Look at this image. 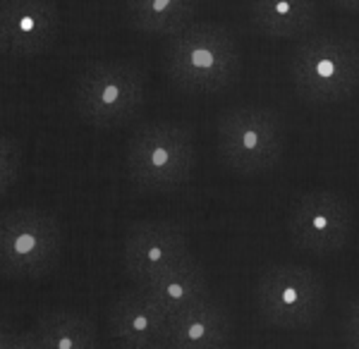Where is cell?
<instances>
[{"label":"cell","instance_id":"18","mask_svg":"<svg viewBox=\"0 0 359 349\" xmlns=\"http://www.w3.org/2000/svg\"><path fill=\"white\" fill-rule=\"evenodd\" d=\"M343 340L347 349H359V296L350 301L343 318Z\"/></svg>","mask_w":359,"mask_h":349},{"label":"cell","instance_id":"20","mask_svg":"<svg viewBox=\"0 0 359 349\" xmlns=\"http://www.w3.org/2000/svg\"><path fill=\"white\" fill-rule=\"evenodd\" d=\"M13 333H15L13 325H8L5 321H0V349L8 347V342H10V337H13Z\"/></svg>","mask_w":359,"mask_h":349},{"label":"cell","instance_id":"14","mask_svg":"<svg viewBox=\"0 0 359 349\" xmlns=\"http://www.w3.org/2000/svg\"><path fill=\"white\" fill-rule=\"evenodd\" d=\"M142 289L151 296L170 318L192 309V306L201 304V301H206L208 296H211L208 275L196 259L184 261L177 268L154 278L151 282L142 285Z\"/></svg>","mask_w":359,"mask_h":349},{"label":"cell","instance_id":"1","mask_svg":"<svg viewBox=\"0 0 359 349\" xmlns=\"http://www.w3.org/2000/svg\"><path fill=\"white\" fill-rule=\"evenodd\" d=\"M165 72L182 91H221L240 74L237 41L223 25L192 22L168 41Z\"/></svg>","mask_w":359,"mask_h":349},{"label":"cell","instance_id":"6","mask_svg":"<svg viewBox=\"0 0 359 349\" xmlns=\"http://www.w3.org/2000/svg\"><path fill=\"white\" fill-rule=\"evenodd\" d=\"M62 252V228L50 213L34 206L0 211V273L17 280L53 271Z\"/></svg>","mask_w":359,"mask_h":349},{"label":"cell","instance_id":"2","mask_svg":"<svg viewBox=\"0 0 359 349\" xmlns=\"http://www.w3.org/2000/svg\"><path fill=\"white\" fill-rule=\"evenodd\" d=\"M194 132L182 122L154 120L132 132L125 151L130 179L144 191H170L192 177Z\"/></svg>","mask_w":359,"mask_h":349},{"label":"cell","instance_id":"13","mask_svg":"<svg viewBox=\"0 0 359 349\" xmlns=\"http://www.w3.org/2000/svg\"><path fill=\"white\" fill-rule=\"evenodd\" d=\"M316 0H249V22L269 39H302L318 25Z\"/></svg>","mask_w":359,"mask_h":349},{"label":"cell","instance_id":"11","mask_svg":"<svg viewBox=\"0 0 359 349\" xmlns=\"http://www.w3.org/2000/svg\"><path fill=\"white\" fill-rule=\"evenodd\" d=\"M0 32L5 53L15 57L41 55L55 43L60 10L55 0H0Z\"/></svg>","mask_w":359,"mask_h":349},{"label":"cell","instance_id":"3","mask_svg":"<svg viewBox=\"0 0 359 349\" xmlns=\"http://www.w3.org/2000/svg\"><path fill=\"white\" fill-rule=\"evenodd\" d=\"M294 91L306 103H340L359 86V50L338 34H311L290 57Z\"/></svg>","mask_w":359,"mask_h":349},{"label":"cell","instance_id":"12","mask_svg":"<svg viewBox=\"0 0 359 349\" xmlns=\"http://www.w3.org/2000/svg\"><path fill=\"white\" fill-rule=\"evenodd\" d=\"M233 323L228 311L208 296L206 301L170 318L165 349H228Z\"/></svg>","mask_w":359,"mask_h":349},{"label":"cell","instance_id":"22","mask_svg":"<svg viewBox=\"0 0 359 349\" xmlns=\"http://www.w3.org/2000/svg\"><path fill=\"white\" fill-rule=\"evenodd\" d=\"M0 55H5V41H3V32H0Z\"/></svg>","mask_w":359,"mask_h":349},{"label":"cell","instance_id":"19","mask_svg":"<svg viewBox=\"0 0 359 349\" xmlns=\"http://www.w3.org/2000/svg\"><path fill=\"white\" fill-rule=\"evenodd\" d=\"M5 349H41V345H39V340L34 337L32 330H15Z\"/></svg>","mask_w":359,"mask_h":349},{"label":"cell","instance_id":"16","mask_svg":"<svg viewBox=\"0 0 359 349\" xmlns=\"http://www.w3.org/2000/svg\"><path fill=\"white\" fill-rule=\"evenodd\" d=\"M127 20L144 34H177L192 25L196 0H125Z\"/></svg>","mask_w":359,"mask_h":349},{"label":"cell","instance_id":"9","mask_svg":"<svg viewBox=\"0 0 359 349\" xmlns=\"http://www.w3.org/2000/svg\"><path fill=\"white\" fill-rule=\"evenodd\" d=\"M194 259L187 232L170 220H137L125 232L123 268L137 287Z\"/></svg>","mask_w":359,"mask_h":349},{"label":"cell","instance_id":"17","mask_svg":"<svg viewBox=\"0 0 359 349\" xmlns=\"http://www.w3.org/2000/svg\"><path fill=\"white\" fill-rule=\"evenodd\" d=\"M22 149L13 137L0 135V194H5L20 179Z\"/></svg>","mask_w":359,"mask_h":349},{"label":"cell","instance_id":"21","mask_svg":"<svg viewBox=\"0 0 359 349\" xmlns=\"http://www.w3.org/2000/svg\"><path fill=\"white\" fill-rule=\"evenodd\" d=\"M333 5H338L340 10H347V13H359V0H331Z\"/></svg>","mask_w":359,"mask_h":349},{"label":"cell","instance_id":"8","mask_svg":"<svg viewBox=\"0 0 359 349\" xmlns=\"http://www.w3.org/2000/svg\"><path fill=\"white\" fill-rule=\"evenodd\" d=\"M355 215L350 201L331 189H314L299 196L287 211V237L297 249L318 256L338 254L352 235Z\"/></svg>","mask_w":359,"mask_h":349},{"label":"cell","instance_id":"5","mask_svg":"<svg viewBox=\"0 0 359 349\" xmlns=\"http://www.w3.org/2000/svg\"><path fill=\"white\" fill-rule=\"evenodd\" d=\"M218 156L230 170L259 174L276 167L285 151V125L266 106H235L218 118Z\"/></svg>","mask_w":359,"mask_h":349},{"label":"cell","instance_id":"10","mask_svg":"<svg viewBox=\"0 0 359 349\" xmlns=\"http://www.w3.org/2000/svg\"><path fill=\"white\" fill-rule=\"evenodd\" d=\"M106 330L118 349H165L170 316L135 285L111 301Z\"/></svg>","mask_w":359,"mask_h":349},{"label":"cell","instance_id":"15","mask_svg":"<svg viewBox=\"0 0 359 349\" xmlns=\"http://www.w3.org/2000/svg\"><path fill=\"white\" fill-rule=\"evenodd\" d=\"M41 349H98V330L89 316L72 309H53L32 328Z\"/></svg>","mask_w":359,"mask_h":349},{"label":"cell","instance_id":"4","mask_svg":"<svg viewBox=\"0 0 359 349\" xmlns=\"http://www.w3.org/2000/svg\"><path fill=\"white\" fill-rule=\"evenodd\" d=\"M147 74L130 60H96L74 84V108L86 125L120 127L144 106Z\"/></svg>","mask_w":359,"mask_h":349},{"label":"cell","instance_id":"7","mask_svg":"<svg viewBox=\"0 0 359 349\" xmlns=\"http://www.w3.org/2000/svg\"><path fill=\"white\" fill-rule=\"evenodd\" d=\"M254 304L271 328L304 330L321 316L326 289L321 278L306 266L276 264L259 275Z\"/></svg>","mask_w":359,"mask_h":349}]
</instances>
